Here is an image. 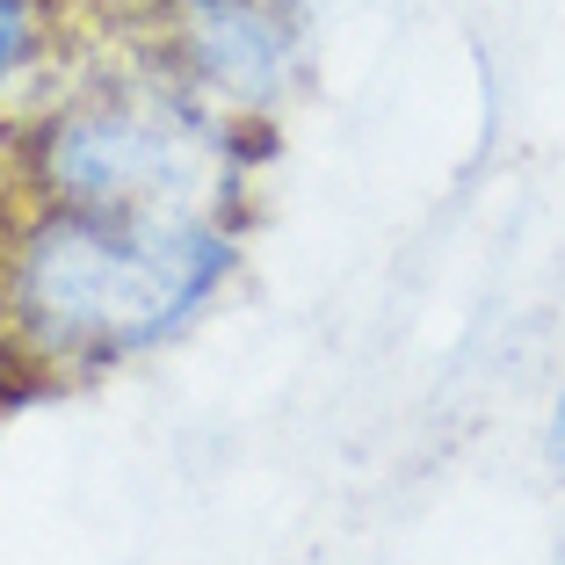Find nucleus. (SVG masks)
<instances>
[{
  "label": "nucleus",
  "mask_w": 565,
  "mask_h": 565,
  "mask_svg": "<svg viewBox=\"0 0 565 565\" xmlns=\"http://www.w3.org/2000/svg\"><path fill=\"white\" fill-rule=\"evenodd\" d=\"M247 225L109 217L0 189V327L36 384H87L174 349L239 282Z\"/></svg>",
  "instance_id": "f257e3e1"
},
{
  "label": "nucleus",
  "mask_w": 565,
  "mask_h": 565,
  "mask_svg": "<svg viewBox=\"0 0 565 565\" xmlns=\"http://www.w3.org/2000/svg\"><path fill=\"white\" fill-rule=\"evenodd\" d=\"M268 152H276L268 131L203 109L124 36L87 22L81 58L0 146V189L109 217L247 225L254 174Z\"/></svg>",
  "instance_id": "f03ea898"
},
{
  "label": "nucleus",
  "mask_w": 565,
  "mask_h": 565,
  "mask_svg": "<svg viewBox=\"0 0 565 565\" xmlns=\"http://www.w3.org/2000/svg\"><path fill=\"white\" fill-rule=\"evenodd\" d=\"M95 30L124 36L203 109L268 138L312 73V15L298 0H124Z\"/></svg>",
  "instance_id": "7ed1b4c3"
},
{
  "label": "nucleus",
  "mask_w": 565,
  "mask_h": 565,
  "mask_svg": "<svg viewBox=\"0 0 565 565\" xmlns=\"http://www.w3.org/2000/svg\"><path fill=\"white\" fill-rule=\"evenodd\" d=\"M87 15L73 0H0V146L81 58Z\"/></svg>",
  "instance_id": "20e7f679"
},
{
  "label": "nucleus",
  "mask_w": 565,
  "mask_h": 565,
  "mask_svg": "<svg viewBox=\"0 0 565 565\" xmlns=\"http://www.w3.org/2000/svg\"><path fill=\"white\" fill-rule=\"evenodd\" d=\"M544 457H551V479L565 486V377L551 392V414H544Z\"/></svg>",
  "instance_id": "39448f33"
},
{
  "label": "nucleus",
  "mask_w": 565,
  "mask_h": 565,
  "mask_svg": "<svg viewBox=\"0 0 565 565\" xmlns=\"http://www.w3.org/2000/svg\"><path fill=\"white\" fill-rule=\"evenodd\" d=\"M73 8H81V15H87V22H102V15H117L124 0H73Z\"/></svg>",
  "instance_id": "423d86ee"
},
{
  "label": "nucleus",
  "mask_w": 565,
  "mask_h": 565,
  "mask_svg": "<svg viewBox=\"0 0 565 565\" xmlns=\"http://www.w3.org/2000/svg\"><path fill=\"white\" fill-rule=\"evenodd\" d=\"M298 8H305V15H312V22H319V15H327V8H333V0H298Z\"/></svg>",
  "instance_id": "0eeeda50"
}]
</instances>
